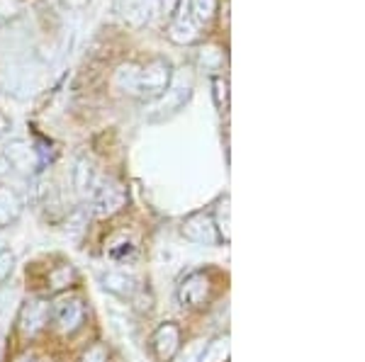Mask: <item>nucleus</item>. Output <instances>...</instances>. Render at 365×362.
Instances as JSON below:
<instances>
[{
  "label": "nucleus",
  "instance_id": "obj_1",
  "mask_svg": "<svg viewBox=\"0 0 365 362\" xmlns=\"http://www.w3.org/2000/svg\"><path fill=\"white\" fill-rule=\"evenodd\" d=\"M190 97H192V75L187 71L173 73L166 90L158 97H154V100L146 102V107H144L146 119H151V122L170 119V117H175L187 102H190Z\"/></svg>",
  "mask_w": 365,
  "mask_h": 362
},
{
  "label": "nucleus",
  "instance_id": "obj_2",
  "mask_svg": "<svg viewBox=\"0 0 365 362\" xmlns=\"http://www.w3.org/2000/svg\"><path fill=\"white\" fill-rule=\"evenodd\" d=\"M173 78V66L168 58H154L146 66H139V92L137 97H146V102L154 100L168 87Z\"/></svg>",
  "mask_w": 365,
  "mask_h": 362
},
{
  "label": "nucleus",
  "instance_id": "obj_3",
  "mask_svg": "<svg viewBox=\"0 0 365 362\" xmlns=\"http://www.w3.org/2000/svg\"><path fill=\"white\" fill-rule=\"evenodd\" d=\"M51 316L61 334H73L81 329L86 319V307L78 294H61L51 307Z\"/></svg>",
  "mask_w": 365,
  "mask_h": 362
},
{
  "label": "nucleus",
  "instance_id": "obj_4",
  "mask_svg": "<svg viewBox=\"0 0 365 362\" xmlns=\"http://www.w3.org/2000/svg\"><path fill=\"white\" fill-rule=\"evenodd\" d=\"M125 188L115 180H98L96 190H93V209L98 217H113L125 207Z\"/></svg>",
  "mask_w": 365,
  "mask_h": 362
},
{
  "label": "nucleus",
  "instance_id": "obj_5",
  "mask_svg": "<svg viewBox=\"0 0 365 362\" xmlns=\"http://www.w3.org/2000/svg\"><path fill=\"white\" fill-rule=\"evenodd\" d=\"M158 8H161L158 0H117V17L129 29H141L154 20Z\"/></svg>",
  "mask_w": 365,
  "mask_h": 362
},
{
  "label": "nucleus",
  "instance_id": "obj_6",
  "mask_svg": "<svg viewBox=\"0 0 365 362\" xmlns=\"http://www.w3.org/2000/svg\"><path fill=\"white\" fill-rule=\"evenodd\" d=\"M180 233L185 241L195 243V246H217L220 243V236H217L215 221H212V214H190L185 221L180 224Z\"/></svg>",
  "mask_w": 365,
  "mask_h": 362
},
{
  "label": "nucleus",
  "instance_id": "obj_7",
  "mask_svg": "<svg viewBox=\"0 0 365 362\" xmlns=\"http://www.w3.org/2000/svg\"><path fill=\"white\" fill-rule=\"evenodd\" d=\"M49 302L44 299H29L25 307H22L20 312V321H17V326H20V334L25 338H32L37 336L39 331L46 329V324H49Z\"/></svg>",
  "mask_w": 365,
  "mask_h": 362
},
{
  "label": "nucleus",
  "instance_id": "obj_8",
  "mask_svg": "<svg viewBox=\"0 0 365 362\" xmlns=\"http://www.w3.org/2000/svg\"><path fill=\"white\" fill-rule=\"evenodd\" d=\"M212 297V282L205 272H192L182 280L180 289H178V299L182 302L185 307H205Z\"/></svg>",
  "mask_w": 365,
  "mask_h": 362
},
{
  "label": "nucleus",
  "instance_id": "obj_9",
  "mask_svg": "<svg viewBox=\"0 0 365 362\" xmlns=\"http://www.w3.org/2000/svg\"><path fill=\"white\" fill-rule=\"evenodd\" d=\"M151 350L158 362H170L180 350V329L175 324H161L151 336Z\"/></svg>",
  "mask_w": 365,
  "mask_h": 362
},
{
  "label": "nucleus",
  "instance_id": "obj_10",
  "mask_svg": "<svg viewBox=\"0 0 365 362\" xmlns=\"http://www.w3.org/2000/svg\"><path fill=\"white\" fill-rule=\"evenodd\" d=\"M5 161H8L10 168L27 175L37 168V154H34L32 144L25 142V139H13L5 146Z\"/></svg>",
  "mask_w": 365,
  "mask_h": 362
},
{
  "label": "nucleus",
  "instance_id": "obj_11",
  "mask_svg": "<svg viewBox=\"0 0 365 362\" xmlns=\"http://www.w3.org/2000/svg\"><path fill=\"white\" fill-rule=\"evenodd\" d=\"M73 185L76 190H78L81 197H88L93 195V190H96L98 185V173H96V166H93L91 159H78L76 161V168H73Z\"/></svg>",
  "mask_w": 365,
  "mask_h": 362
},
{
  "label": "nucleus",
  "instance_id": "obj_12",
  "mask_svg": "<svg viewBox=\"0 0 365 362\" xmlns=\"http://www.w3.org/2000/svg\"><path fill=\"white\" fill-rule=\"evenodd\" d=\"M22 214V200L17 197L15 190L0 188V229L15 224Z\"/></svg>",
  "mask_w": 365,
  "mask_h": 362
},
{
  "label": "nucleus",
  "instance_id": "obj_13",
  "mask_svg": "<svg viewBox=\"0 0 365 362\" xmlns=\"http://www.w3.org/2000/svg\"><path fill=\"white\" fill-rule=\"evenodd\" d=\"M168 39L173 44H180V46L195 44L197 42V25L187 15L175 17V20L170 22V27H168Z\"/></svg>",
  "mask_w": 365,
  "mask_h": 362
},
{
  "label": "nucleus",
  "instance_id": "obj_14",
  "mask_svg": "<svg viewBox=\"0 0 365 362\" xmlns=\"http://www.w3.org/2000/svg\"><path fill=\"white\" fill-rule=\"evenodd\" d=\"M115 87L125 95L137 97L139 92V66L137 63H122L115 71Z\"/></svg>",
  "mask_w": 365,
  "mask_h": 362
},
{
  "label": "nucleus",
  "instance_id": "obj_15",
  "mask_svg": "<svg viewBox=\"0 0 365 362\" xmlns=\"http://www.w3.org/2000/svg\"><path fill=\"white\" fill-rule=\"evenodd\" d=\"M103 287L108 292H113V294L122 297V299H127V297L134 294V289H137V284H134V280L127 275V272H105L103 275Z\"/></svg>",
  "mask_w": 365,
  "mask_h": 362
},
{
  "label": "nucleus",
  "instance_id": "obj_16",
  "mask_svg": "<svg viewBox=\"0 0 365 362\" xmlns=\"http://www.w3.org/2000/svg\"><path fill=\"white\" fill-rule=\"evenodd\" d=\"M229 336H220L202 348L197 362H227L229 360Z\"/></svg>",
  "mask_w": 365,
  "mask_h": 362
},
{
  "label": "nucleus",
  "instance_id": "obj_17",
  "mask_svg": "<svg viewBox=\"0 0 365 362\" xmlns=\"http://www.w3.org/2000/svg\"><path fill=\"white\" fill-rule=\"evenodd\" d=\"M217 0H190V20L195 25H207L215 17Z\"/></svg>",
  "mask_w": 365,
  "mask_h": 362
},
{
  "label": "nucleus",
  "instance_id": "obj_18",
  "mask_svg": "<svg viewBox=\"0 0 365 362\" xmlns=\"http://www.w3.org/2000/svg\"><path fill=\"white\" fill-rule=\"evenodd\" d=\"M212 221H215V229H217V236H220V241L229 243V197H225L220 204H217V212L215 217H212Z\"/></svg>",
  "mask_w": 365,
  "mask_h": 362
},
{
  "label": "nucleus",
  "instance_id": "obj_19",
  "mask_svg": "<svg viewBox=\"0 0 365 362\" xmlns=\"http://www.w3.org/2000/svg\"><path fill=\"white\" fill-rule=\"evenodd\" d=\"M212 90H215V105L220 112H227L229 107V83L225 78H212Z\"/></svg>",
  "mask_w": 365,
  "mask_h": 362
},
{
  "label": "nucleus",
  "instance_id": "obj_20",
  "mask_svg": "<svg viewBox=\"0 0 365 362\" xmlns=\"http://www.w3.org/2000/svg\"><path fill=\"white\" fill-rule=\"evenodd\" d=\"M13 270H15V255L10 250H0V284L5 280H10Z\"/></svg>",
  "mask_w": 365,
  "mask_h": 362
},
{
  "label": "nucleus",
  "instance_id": "obj_21",
  "mask_svg": "<svg viewBox=\"0 0 365 362\" xmlns=\"http://www.w3.org/2000/svg\"><path fill=\"white\" fill-rule=\"evenodd\" d=\"M73 270H71L68 265H61L58 267V270H54L51 272V284H54V287L58 289V287H68L71 282H73Z\"/></svg>",
  "mask_w": 365,
  "mask_h": 362
},
{
  "label": "nucleus",
  "instance_id": "obj_22",
  "mask_svg": "<svg viewBox=\"0 0 365 362\" xmlns=\"http://www.w3.org/2000/svg\"><path fill=\"white\" fill-rule=\"evenodd\" d=\"M17 302V292H0V321H5L13 312V304Z\"/></svg>",
  "mask_w": 365,
  "mask_h": 362
},
{
  "label": "nucleus",
  "instance_id": "obj_23",
  "mask_svg": "<svg viewBox=\"0 0 365 362\" xmlns=\"http://www.w3.org/2000/svg\"><path fill=\"white\" fill-rule=\"evenodd\" d=\"M200 63L202 66H220L222 63V51L217 49V46H207V49H202L200 51Z\"/></svg>",
  "mask_w": 365,
  "mask_h": 362
},
{
  "label": "nucleus",
  "instance_id": "obj_24",
  "mask_svg": "<svg viewBox=\"0 0 365 362\" xmlns=\"http://www.w3.org/2000/svg\"><path fill=\"white\" fill-rule=\"evenodd\" d=\"M20 0H0V20H10L20 13Z\"/></svg>",
  "mask_w": 365,
  "mask_h": 362
},
{
  "label": "nucleus",
  "instance_id": "obj_25",
  "mask_svg": "<svg viewBox=\"0 0 365 362\" xmlns=\"http://www.w3.org/2000/svg\"><path fill=\"white\" fill-rule=\"evenodd\" d=\"M81 362H108V350H105V346H93L88 348V353L83 355V360Z\"/></svg>",
  "mask_w": 365,
  "mask_h": 362
},
{
  "label": "nucleus",
  "instance_id": "obj_26",
  "mask_svg": "<svg viewBox=\"0 0 365 362\" xmlns=\"http://www.w3.org/2000/svg\"><path fill=\"white\" fill-rule=\"evenodd\" d=\"M63 5H66L68 10H83L88 3H91V0H61Z\"/></svg>",
  "mask_w": 365,
  "mask_h": 362
},
{
  "label": "nucleus",
  "instance_id": "obj_27",
  "mask_svg": "<svg viewBox=\"0 0 365 362\" xmlns=\"http://www.w3.org/2000/svg\"><path fill=\"white\" fill-rule=\"evenodd\" d=\"M15 362H42V358L37 353H22Z\"/></svg>",
  "mask_w": 365,
  "mask_h": 362
},
{
  "label": "nucleus",
  "instance_id": "obj_28",
  "mask_svg": "<svg viewBox=\"0 0 365 362\" xmlns=\"http://www.w3.org/2000/svg\"><path fill=\"white\" fill-rule=\"evenodd\" d=\"M158 3H161V8H166V13H170L178 5V0H158Z\"/></svg>",
  "mask_w": 365,
  "mask_h": 362
},
{
  "label": "nucleus",
  "instance_id": "obj_29",
  "mask_svg": "<svg viewBox=\"0 0 365 362\" xmlns=\"http://www.w3.org/2000/svg\"><path fill=\"white\" fill-rule=\"evenodd\" d=\"M5 25V20H0V27H3Z\"/></svg>",
  "mask_w": 365,
  "mask_h": 362
},
{
  "label": "nucleus",
  "instance_id": "obj_30",
  "mask_svg": "<svg viewBox=\"0 0 365 362\" xmlns=\"http://www.w3.org/2000/svg\"><path fill=\"white\" fill-rule=\"evenodd\" d=\"M0 250H3V248H0Z\"/></svg>",
  "mask_w": 365,
  "mask_h": 362
}]
</instances>
